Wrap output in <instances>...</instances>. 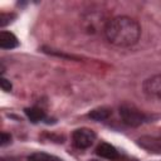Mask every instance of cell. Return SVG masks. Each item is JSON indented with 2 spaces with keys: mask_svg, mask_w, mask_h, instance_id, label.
Instances as JSON below:
<instances>
[{
  "mask_svg": "<svg viewBox=\"0 0 161 161\" xmlns=\"http://www.w3.org/2000/svg\"><path fill=\"white\" fill-rule=\"evenodd\" d=\"M91 161H96V160H91Z\"/></svg>",
  "mask_w": 161,
  "mask_h": 161,
  "instance_id": "cell-14",
  "label": "cell"
},
{
  "mask_svg": "<svg viewBox=\"0 0 161 161\" xmlns=\"http://www.w3.org/2000/svg\"><path fill=\"white\" fill-rule=\"evenodd\" d=\"M111 109L106 108V107H99V108H94L88 113V117L94 119V121H104L107 118H109L111 116Z\"/></svg>",
  "mask_w": 161,
  "mask_h": 161,
  "instance_id": "cell-8",
  "label": "cell"
},
{
  "mask_svg": "<svg viewBox=\"0 0 161 161\" xmlns=\"http://www.w3.org/2000/svg\"><path fill=\"white\" fill-rule=\"evenodd\" d=\"M119 116L122 118V121L132 127H137L142 123L146 122L147 117L143 112H141L140 109H137L133 106L130 104H123L119 107Z\"/></svg>",
  "mask_w": 161,
  "mask_h": 161,
  "instance_id": "cell-2",
  "label": "cell"
},
{
  "mask_svg": "<svg viewBox=\"0 0 161 161\" xmlns=\"http://www.w3.org/2000/svg\"><path fill=\"white\" fill-rule=\"evenodd\" d=\"M29 161H63L53 155H48V153H44V152H36V153H33L29 156L28 158Z\"/></svg>",
  "mask_w": 161,
  "mask_h": 161,
  "instance_id": "cell-10",
  "label": "cell"
},
{
  "mask_svg": "<svg viewBox=\"0 0 161 161\" xmlns=\"http://www.w3.org/2000/svg\"><path fill=\"white\" fill-rule=\"evenodd\" d=\"M10 140H11L10 135H8V133H5V132L1 133V145H3V146L6 145L8 142H10Z\"/></svg>",
  "mask_w": 161,
  "mask_h": 161,
  "instance_id": "cell-13",
  "label": "cell"
},
{
  "mask_svg": "<svg viewBox=\"0 0 161 161\" xmlns=\"http://www.w3.org/2000/svg\"><path fill=\"white\" fill-rule=\"evenodd\" d=\"M96 140V133L91 128H78L72 135V142L77 148H87Z\"/></svg>",
  "mask_w": 161,
  "mask_h": 161,
  "instance_id": "cell-3",
  "label": "cell"
},
{
  "mask_svg": "<svg viewBox=\"0 0 161 161\" xmlns=\"http://www.w3.org/2000/svg\"><path fill=\"white\" fill-rule=\"evenodd\" d=\"M96 153L103 158H108V160H113V161H116L117 157L119 156L116 147L107 142H101L96 148Z\"/></svg>",
  "mask_w": 161,
  "mask_h": 161,
  "instance_id": "cell-6",
  "label": "cell"
},
{
  "mask_svg": "<svg viewBox=\"0 0 161 161\" xmlns=\"http://www.w3.org/2000/svg\"><path fill=\"white\" fill-rule=\"evenodd\" d=\"M15 15L14 14H1L0 15V26H5L6 24H9L11 21V19H14Z\"/></svg>",
  "mask_w": 161,
  "mask_h": 161,
  "instance_id": "cell-11",
  "label": "cell"
},
{
  "mask_svg": "<svg viewBox=\"0 0 161 161\" xmlns=\"http://www.w3.org/2000/svg\"><path fill=\"white\" fill-rule=\"evenodd\" d=\"M0 86H1V89L5 91V92H10V89H11V83L6 78H1L0 79Z\"/></svg>",
  "mask_w": 161,
  "mask_h": 161,
  "instance_id": "cell-12",
  "label": "cell"
},
{
  "mask_svg": "<svg viewBox=\"0 0 161 161\" xmlns=\"http://www.w3.org/2000/svg\"><path fill=\"white\" fill-rule=\"evenodd\" d=\"M143 93L148 98L161 99V74L152 75L143 82Z\"/></svg>",
  "mask_w": 161,
  "mask_h": 161,
  "instance_id": "cell-4",
  "label": "cell"
},
{
  "mask_svg": "<svg viewBox=\"0 0 161 161\" xmlns=\"http://www.w3.org/2000/svg\"><path fill=\"white\" fill-rule=\"evenodd\" d=\"M138 145L148 152L161 153V137L142 136L141 138H138Z\"/></svg>",
  "mask_w": 161,
  "mask_h": 161,
  "instance_id": "cell-5",
  "label": "cell"
},
{
  "mask_svg": "<svg viewBox=\"0 0 161 161\" xmlns=\"http://www.w3.org/2000/svg\"><path fill=\"white\" fill-rule=\"evenodd\" d=\"M25 114H26L28 118H29L31 122H34V123H36V122H39V121H43V119L45 118L44 111L40 109V108H36V107L26 108V109H25Z\"/></svg>",
  "mask_w": 161,
  "mask_h": 161,
  "instance_id": "cell-9",
  "label": "cell"
},
{
  "mask_svg": "<svg viewBox=\"0 0 161 161\" xmlns=\"http://www.w3.org/2000/svg\"><path fill=\"white\" fill-rule=\"evenodd\" d=\"M104 35L107 40L116 47H131L140 39L141 28L138 23L128 16H116L104 25Z\"/></svg>",
  "mask_w": 161,
  "mask_h": 161,
  "instance_id": "cell-1",
  "label": "cell"
},
{
  "mask_svg": "<svg viewBox=\"0 0 161 161\" xmlns=\"http://www.w3.org/2000/svg\"><path fill=\"white\" fill-rule=\"evenodd\" d=\"M18 45H19L18 38L13 33L5 31V30L0 33V47L3 49H13V48H16Z\"/></svg>",
  "mask_w": 161,
  "mask_h": 161,
  "instance_id": "cell-7",
  "label": "cell"
}]
</instances>
